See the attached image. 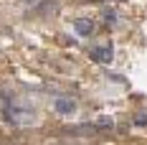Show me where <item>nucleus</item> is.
<instances>
[{"mask_svg":"<svg viewBox=\"0 0 147 145\" xmlns=\"http://www.w3.org/2000/svg\"><path fill=\"white\" fill-rule=\"evenodd\" d=\"M74 31H76L79 36H84V38H86V36L94 33V23H91L89 18H79V20L74 23Z\"/></svg>","mask_w":147,"mask_h":145,"instance_id":"obj_4","label":"nucleus"},{"mask_svg":"<svg viewBox=\"0 0 147 145\" xmlns=\"http://www.w3.org/2000/svg\"><path fill=\"white\" fill-rule=\"evenodd\" d=\"M89 56H91V61H96V64H109L112 59H114V48L112 46H91L89 48Z\"/></svg>","mask_w":147,"mask_h":145,"instance_id":"obj_2","label":"nucleus"},{"mask_svg":"<svg viewBox=\"0 0 147 145\" xmlns=\"http://www.w3.org/2000/svg\"><path fill=\"white\" fill-rule=\"evenodd\" d=\"M76 107H79V102L74 99V97H59V99L53 102V110H56L59 115H63V117L74 115V112H76Z\"/></svg>","mask_w":147,"mask_h":145,"instance_id":"obj_3","label":"nucleus"},{"mask_svg":"<svg viewBox=\"0 0 147 145\" xmlns=\"http://www.w3.org/2000/svg\"><path fill=\"white\" fill-rule=\"evenodd\" d=\"M23 3H28V5H33V3H36V0H23Z\"/></svg>","mask_w":147,"mask_h":145,"instance_id":"obj_7","label":"nucleus"},{"mask_svg":"<svg viewBox=\"0 0 147 145\" xmlns=\"http://www.w3.org/2000/svg\"><path fill=\"white\" fill-rule=\"evenodd\" d=\"M134 125H137V127H145L147 125V112H140V115L134 117Z\"/></svg>","mask_w":147,"mask_h":145,"instance_id":"obj_5","label":"nucleus"},{"mask_svg":"<svg viewBox=\"0 0 147 145\" xmlns=\"http://www.w3.org/2000/svg\"><path fill=\"white\" fill-rule=\"evenodd\" d=\"M3 120L5 122H10V125H20V127H26V125H33L38 115L30 110V107H18V104H5L3 107Z\"/></svg>","mask_w":147,"mask_h":145,"instance_id":"obj_1","label":"nucleus"},{"mask_svg":"<svg viewBox=\"0 0 147 145\" xmlns=\"http://www.w3.org/2000/svg\"><path fill=\"white\" fill-rule=\"evenodd\" d=\"M104 20H107V23H114V20H117V13H114L112 8H107V10H104Z\"/></svg>","mask_w":147,"mask_h":145,"instance_id":"obj_6","label":"nucleus"}]
</instances>
